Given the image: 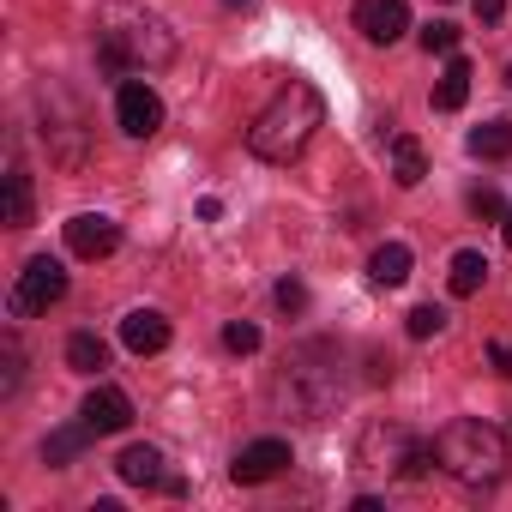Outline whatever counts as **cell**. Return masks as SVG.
Instances as JSON below:
<instances>
[{"mask_svg":"<svg viewBox=\"0 0 512 512\" xmlns=\"http://www.w3.org/2000/svg\"><path fill=\"white\" fill-rule=\"evenodd\" d=\"M67 247H73V260H109V253L121 247V223L103 217V211H79L67 223Z\"/></svg>","mask_w":512,"mask_h":512,"instance_id":"ba28073f","label":"cell"},{"mask_svg":"<svg viewBox=\"0 0 512 512\" xmlns=\"http://www.w3.org/2000/svg\"><path fill=\"white\" fill-rule=\"evenodd\" d=\"M19 380H25V350L7 332V344H0V392H19Z\"/></svg>","mask_w":512,"mask_h":512,"instance_id":"7402d4cb","label":"cell"},{"mask_svg":"<svg viewBox=\"0 0 512 512\" xmlns=\"http://www.w3.org/2000/svg\"><path fill=\"white\" fill-rule=\"evenodd\" d=\"M470 211H476V217H506V205H500L494 187H476V193H470Z\"/></svg>","mask_w":512,"mask_h":512,"instance_id":"4316f807","label":"cell"},{"mask_svg":"<svg viewBox=\"0 0 512 512\" xmlns=\"http://www.w3.org/2000/svg\"><path fill=\"white\" fill-rule=\"evenodd\" d=\"M85 440H91L85 422H79V428H55V434L43 440V458H49V464H73V458L85 452Z\"/></svg>","mask_w":512,"mask_h":512,"instance_id":"44dd1931","label":"cell"},{"mask_svg":"<svg viewBox=\"0 0 512 512\" xmlns=\"http://www.w3.org/2000/svg\"><path fill=\"white\" fill-rule=\"evenodd\" d=\"M67 296V266L61 260H49V253H37V260L19 272V284H13V314L25 320V314H43V308H55Z\"/></svg>","mask_w":512,"mask_h":512,"instance_id":"5b68a950","label":"cell"},{"mask_svg":"<svg viewBox=\"0 0 512 512\" xmlns=\"http://www.w3.org/2000/svg\"><path fill=\"white\" fill-rule=\"evenodd\" d=\"M7 223H13V229L31 223V175H25V163L7 169Z\"/></svg>","mask_w":512,"mask_h":512,"instance_id":"ffe728a7","label":"cell"},{"mask_svg":"<svg viewBox=\"0 0 512 512\" xmlns=\"http://www.w3.org/2000/svg\"><path fill=\"white\" fill-rule=\"evenodd\" d=\"M506 85H512V67H506Z\"/></svg>","mask_w":512,"mask_h":512,"instance_id":"1f68e13d","label":"cell"},{"mask_svg":"<svg viewBox=\"0 0 512 512\" xmlns=\"http://www.w3.org/2000/svg\"><path fill=\"white\" fill-rule=\"evenodd\" d=\"M223 7H247V0H223Z\"/></svg>","mask_w":512,"mask_h":512,"instance_id":"4dcf8cb0","label":"cell"},{"mask_svg":"<svg viewBox=\"0 0 512 512\" xmlns=\"http://www.w3.org/2000/svg\"><path fill=\"white\" fill-rule=\"evenodd\" d=\"M464 97H470V61H464V55H452V61H446V73H440V85H434V109H440V115H452V109H464Z\"/></svg>","mask_w":512,"mask_h":512,"instance_id":"9a60e30c","label":"cell"},{"mask_svg":"<svg viewBox=\"0 0 512 512\" xmlns=\"http://www.w3.org/2000/svg\"><path fill=\"white\" fill-rule=\"evenodd\" d=\"M488 356H494V368H500V374L512 380V350H506V344H488Z\"/></svg>","mask_w":512,"mask_h":512,"instance_id":"f1b7e54d","label":"cell"},{"mask_svg":"<svg viewBox=\"0 0 512 512\" xmlns=\"http://www.w3.org/2000/svg\"><path fill=\"white\" fill-rule=\"evenodd\" d=\"M470 157H488V163L512 157V121H488V127H476V133H470Z\"/></svg>","mask_w":512,"mask_h":512,"instance_id":"ac0fdd59","label":"cell"},{"mask_svg":"<svg viewBox=\"0 0 512 512\" xmlns=\"http://www.w3.org/2000/svg\"><path fill=\"white\" fill-rule=\"evenodd\" d=\"M410 266H416V260H410V247H404V241H386V247H374L368 278H374L380 290H398V284L410 278Z\"/></svg>","mask_w":512,"mask_h":512,"instance_id":"5bb4252c","label":"cell"},{"mask_svg":"<svg viewBox=\"0 0 512 512\" xmlns=\"http://www.w3.org/2000/svg\"><path fill=\"white\" fill-rule=\"evenodd\" d=\"M278 470H290V440H253V446H241V452H235V464H229V476H235L241 488L272 482Z\"/></svg>","mask_w":512,"mask_h":512,"instance_id":"9c48e42d","label":"cell"},{"mask_svg":"<svg viewBox=\"0 0 512 512\" xmlns=\"http://www.w3.org/2000/svg\"><path fill=\"white\" fill-rule=\"evenodd\" d=\"M440 326H446V314H440L434 302H422V308H410V314H404V332H410V338H434Z\"/></svg>","mask_w":512,"mask_h":512,"instance_id":"603a6c76","label":"cell"},{"mask_svg":"<svg viewBox=\"0 0 512 512\" xmlns=\"http://www.w3.org/2000/svg\"><path fill=\"white\" fill-rule=\"evenodd\" d=\"M175 61V31L139 0L97 7V67L103 73H157Z\"/></svg>","mask_w":512,"mask_h":512,"instance_id":"6da1fadb","label":"cell"},{"mask_svg":"<svg viewBox=\"0 0 512 512\" xmlns=\"http://www.w3.org/2000/svg\"><path fill=\"white\" fill-rule=\"evenodd\" d=\"M410 446H416V434H404V428H392V422H374V428L356 440V470H404Z\"/></svg>","mask_w":512,"mask_h":512,"instance_id":"52a82bcc","label":"cell"},{"mask_svg":"<svg viewBox=\"0 0 512 512\" xmlns=\"http://www.w3.org/2000/svg\"><path fill=\"white\" fill-rule=\"evenodd\" d=\"M67 362H73L79 374H97V368H109V344H103L97 332H73V338H67Z\"/></svg>","mask_w":512,"mask_h":512,"instance_id":"e0dca14e","label":"cell"},{"mask_svg":"<svg viewBox=\"0 0 512 512\" xmlns=\"http://www.w3.org/2000/svg\"><path fill=\"white\" fill-rule=\"evenodd\" d=\"M434 458H440V470L458 476L464 488H494V482L506 476V440H500L488 422H476V416L446 422V428L434 434Z\"/></svg>","mask_w":512,"mask_h":512,"instance_id":"277c9868","label":"cell"},{"mask_svg":"<svg viewBox=\"0 0 512 512\" xmlns=\"http://www.w3.org/2000/svg\"><path fill=\"white\" fill-rule=\"evenodd\" d=\"M356 31H362L368 43L392 49V43L410 31V7H404V0H362V7H356Z\"/></svg>","mask_w":512,"mask_h":512,"instance_id":"30bf717a","label":"cell"},{"mask_svg":"<svg viewBox=\"0 0 512 512\" xmlns=\"http://www.w3.org/2000/svg\"><path fill=\"white\" fill-rule=\"evenodd\" d=\"M482 278H488V260H482L476 247H464L458 260H452V278H446V284H452V296H476V290H482Z\"/></svg>","mask_w":512,"mask_h":512,"instance_id":"d6986e66","label":"cell"},{"mask_svg":"<svg viewBox=\"0 0 512 512\" xmlns=\"http://www.w3.org/2000/svg\"><path fill=\"white\" fill-rule=\"evenodd\" d=\"M278 404L296 416V422H326L338 404H344V374H338V356L332 344H308L284 362L278 374Z\"/></svg>","mask_w":512,"mask_h":512,"instance_id":"3957f363","label":"cell"},{"mask_svg":"<svg viewBox=\"0 0 512 512\" xmlns=\"http://www.w3.org/2000/svg\"><path fill=\"white\" fill-rule=\"evenodd\" d=\"M79 422H85L91 434H121V428L133 422V398H127L121 386H97V392L85 398V410H79Z\"/></svg>","mask_w":512,"mask_h":512,"instance_id":"8fae6325","label":"cell"},{"mask_svg":"<svg viewBox=\"0 0 512 512\" xmlns=\"http://www.w3.org/2000/svg\"><path fill=\"white\" fill-rule=\"evenodd\" d=\"M115 470H121V482H133V488H163V482H169L157 446H127V452L115 458Z\"/></svg>","mask_w":512,"mask_h":512,"instance_id":"4fadbf2b","label":"cell"},{"mask_svg":"<svg viewBox=\"0 0 512 512\" xmlns=\"http://www.w3.org/2000/svg\"><path fill=\"white\" fill-rule=\"evenodd\" d=\"M320 121H326L320 85H314V79H290V85L260 109V121L247 127V151L260 157V163H296V157L314 145Z\"/></svg>","mask_w":512,"mask_h":512,"instance_id":"7a4b0ae2","label":"cell"},{"mask_svg":"<svg viewBox=\"0 0 512 512\" xmlns=\"http://www.w3.org/2000/svg\"><path fill=\"white\" fill-rule=\"evenodd\" d=\"M500 235H506V247H512V211H506V217H500Z\"/></svg>","mask_w":512,"mask_h":512,"instance_id":"f546056e","label":"cell"},{"mask_svg":"<svg viewBox=\"0 0 512 512\" xmlns=\"http://www.w3.org/2000/svg\"><path fill=\"white\" fill-rule=\"evenodd\" d=\"M115 121H121V133H127V139H151V133L163 127V97H157L151 85L127 79V85L115 91Z\"/></svg>","mask_w":512,"mask_h":512,"instance_id":"8992f818","label":"cell"},{"mask_svg":"<svg viewBox=\"0 0 512 512\" xmlns=\"http://www.w3.org/2000/svg\"><path fill=\"white\" fill-rule=\"evenodd\" d=\"M121 344H127L133 356H157V350L169 344V320H163L157 308H133V314L121 320Z\"/></svg>","mask_w":512,"mask_h":512,"instance_id":"7c38bea8","label":"cell"},{"mask_svg":"<svg viewBox=\"0 0 512 512\" xmlns=\"http://www.w3.org/2000/svg\"><path fill=\"white\" fill-rule=\"evenodd\" d=\"M392 175H398V187H422L428 157H422V145H416V139H392Z\"/></svg>","mask_w":512,"mask_h":512,"instance_id":"2e32d148","label":"cell"},{"mask_svg":"<svg viewBox=\"0 0 512 512\" xmlns=\"http://www.w3.org/2000/svg\"><path fill=\"white\" fill-rule=\"evenodd\" d=\"M278 308H284V314H302V308H308V290H302V278H284V284H278Z\"/></svg>","mask_w":512,"mask_h":512,"instance_id":"484cf974","label":"cell"},{"mask_svg":"<svg viewBox=\"0 0 512 512\" xmlns=\"http://www.w3.org/2000/svg\"><path fill=\"white\" fill-rule=\"evenodd\" d=\"M422 49H428V55H452V49H458V25H446V19L422 25Z\"/></svg>","mask_w":512,"mask_h":512,"instance_id":"d4e9b609","label":"cell"},{"mask_svg":"<svg viewBox=\"0 0 512 512\" xmlns=\"http://www.w3.org/2000/svg\"><path fill=\"white\" fill-rule=\"evenodd\" d=\"M223 350H235V356H253V350H260V326L229 320V326H223Z\"/></svg>","mask_w":512,"mask_h":512,"instance_id":"cb8c5ba5","label":"cell"},{"mask_svg":"<svg viewBox=\"0 0 512 512\" xmlns=\"http://www.w3.org/2000/svg\"><path fill=\"white\" fill-rule=\"evenodd\" d=\"M470 7H476V19H482V25H494V19L506 13V0H470Z\"/></svg>","mask_w":512,"mask_h":512,"instance_id":"83f0119b","label":"cell"}]
</instances>
